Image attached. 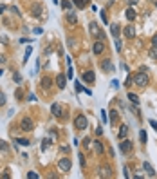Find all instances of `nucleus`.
<instances>
[{"label":"nucleus","instance_id":"obj_18","mask_svg":"<svg viewBox=\"0 0 157 179\" xmlns=\"http://www.w3.org/2000/svg\"><path fill=\"white\" fill-rule=\"evenodd\" d=\"M125 16H126V20H130V22H132V20H135V11H134L132 8H128V9L125 11Z\"/></svg>","mask_w":157,"mask_h":179},{"label":"nucleus","instance_id":"obj_49","mask_svg":"<svg viewBox=\"0 0 157 179\" xmlns=\"http://www.w3.org/2000/svg\"><path fill=\"white\" fill-rule=\"evenodd\" d=\"M83 145L88 147V145H90V139H87V137H85V139H83Z\"/></svg>","mask_w":157,"mask_h":179},{"label":"nucleus","instance_id":"obj_11","mask_svg":"<svg viewBox=\"0 0 157 179\" xmlns=\"http://www.w3.org/2000/svg\"><path fill=\"white\" fill-rule=\"evenodd\" d=\"M143 168H145V172H146L148 177H155V170H154V167H152V165H150L148 161L143 163Z\"/></svg>","mask_w":157,"mask_h":179},{"label":"nucleus","instance_id":"obj_32","mask_svg":"<svg viewBox=\"0 0 157 179\" xmlns=\"http://www.w3.org/2000/svg\"><path fill=\"white\" fill-rule=\"evenodd\" d=\"M61 8H63V9H71V2H69V0H63V2H61Z\"/></svg>","mask_w":157,"mask_h":179},{"label":"nucleus","instance_id":"obj_36","mask_svg":"<svg viewBox=\"0 0 157 179\" xmlns=\"http://www.w3.org/2000/svg\"><path fill=\"white\" fill-rule=\"evenodd\" d=\"M76 91H78V92H83V91H85V89H83V85H81L80 81H76Z\"/></svg>","mask_w":157,"mask_h":179},{"label":"nucleus","instance_id":"obj_12","mask_svg":"<svg viewBox=\"0 0 157 179\" xmlns=\"http://www.w3.org/2000/svg\"><path fill=\"white\" fill-rule=\"evenodd\" d=\"M101 69H103L105 72H110V71H114V65H112L110 60H103L101 61Z\"/></svg>","mask_w":157,"mask_h":179},{"label":"nucleus","instance_id":"obj_33","mask_svg":"<svg viewBox=\"0 0 157 179\" xmlns=\"http://www.w3.org/2000/svg\"><path fill=\"white\" fill-rule=\"evenodd\" d=\"M116 120H118V112H116V111H112V112H110V123H114Z\"/></svg>","mask_w":157,"mask_h":179},{"label":"nucleus","instance_id":"obj_42","mask_svg":"<svg viewBox=\"0 0 157 179\" xmlns=\"http://www.w3.org/2000/svg\"><path fill=\"white\" fill-rule=\"evenodd\" d=\"M110 85H112L114 89H118V87H119V81H118V80H112V83H110Z\"/></svg>","mask_w":157,"mask_h":179},{"label":"nucleus","instance_id":"obj_48","mask_svg":"<svg viewBox=\"0 0 157 179\" xmlns=\"http://www.w3.org/2000/svg\"><path fill=\"white\" fill-rule=\"evenodd\" d=\"M29 101H36V96L35 94H29Z\"/></svg>","mask_w":157,"mask_h":179},{"label":"nucleus","instance_id":"obj_14","mask_svg":"<svg viewBox=\"0 0 157 179\" xmlns=\"http://www.w3.org/2000/svg\"><path fill=\"white\" fill-rule=\"evenodd\" d=\"M99 177H112V170L108 167H103L99 170Z\"/></svg>","mask_w":157,"mask_h":179},{"label":"nucleus","instance_id":"obj_9","mask_svg":"<svg viewBox=\"0 0 157 179\" xmlns=\"http://www.w3.org/2000/svg\"><path fill=\"white\" fill-rule=\"evenodd\" d=\"M56 85H58L60 91H63L65 85H67V76H63V74H58V76H56Z\"/></svg>","mask_w":157,"mask_h":179},{"label":"nucleus","instance_id":"obj_24","mask_svg":"<svg viewBox=\"0 0 157 179\" xmlns=\"http://www.w3.org/2000/svg\"><path fill=\"white\" fill-rule=\"evenodd\" d=\"M94 147H96V152L98 154H103V143H101V141H94Z\"/></svg>","mask_w":157,"mask_h":179},{"label":"nucleus","instance_id":"obj_38","mask_svg":"<svg viewBox=\"0 0 157 179\" xmlns=\"http://www.w3.org/2000/svg\"><path fill=\"white\" fill-rule=\"evenodd\" d=\"M49 145H51V139H45V141H43V145H42V150H45Z\"/></svg>","mask_w":157,"mask_h":179},{"label":"nucleus","instance_id":"obj_13","mask_svg":"<svg viewBox=\"0 0 157 179\" xmlns=\"http://www.w3.org/2000/svg\"><path fill=\"white\" fill-rule=\"evenodd\" d=\"M123 33H125V36H126V38H134V36H135V29H134V25H126L125 29H123Z\"/></svg>","mask_w":157,"mask_h":179},{"label":"nucleus","instance_id":"obj_1","mask_svg":"<svg viewBox=\"0 0 157 179\" xmlns=\"http://www.w3.org/2000/svg\"><path fill=\"white\" fill-rule=\"evenodd\" d=\"M134 83L137 85V87H146V85L150 83V78H148V74H146L145 71L137 72V74L134 76Z\"/></svg>","mask_w":157,"mask_h":179},{"label":"nucleus","instance_id":"obj_44","mask_svg":"<svg viewBox=\"0 0 157 179\" xmlns=\"http://www.w3.org/2000/svg\"><path fill=\"white\" fill-rule=\"evenodd\" d=\"M116 49H118V51H121V42H119L118 38H116Z\"/></svg>","mask_w":157,"mask_h":179},{"label":"nucleus","instance_id":"obj_8","mask_svg":"<svg viewBox=\"0 0 157 179\" xmlns=\"http://www.w3.org/2000/svg\"><path fill=\"white\" fill-rule=\"evenodd\" d=\"M81 78H83V81H87V83H94V80H96V74H94V71H85Z\"/></svg>","mask_w":157,"mask_h":179},{"label":"nucleus","instance_id":"obj_43","mask_svg":"<svg viewBox=\"0 0 157 179\" xmlns=\"http://www.w3.org/2000/svg\"><path fill=\"white\" fill-rule=\"evenodd\" d=\"M15 81H16V83H20V81H22V76H20V74H18V72L15 74Z\"/></svg>","mask_w":157,"mask_h":179},{"label":"nucleus","instance_id":"obj_6","mask_svg":"<svg viewBox=\"0 0 157 179\" xmlns=\"http://www.w3.org/2000/svg\"><path fill=\"white\" fill-rule=\"evenodd\" d=\"M119 148H121V152H123V154H128V152L132 150V141H130V139H126V137H125V139H121Z\"/></svg>","mask_w":157,"mask_h":179},{"label":"nucleus","instance_id":"obj_21","mask_svg":"<svg viewBox=\"0 0 157 179\" xmlns=\"http://www.w3.org/2000/svg\"><path fill=\"white\" fill-rule=\"evenodd\" d=\"M128 100H130L134 105H137V103H139V96H137V94H134V92H128Z\"/></svg>","mask_w":157,"mask_h":179},{"label":"nucleus","instance_id":"obj_45","mask_svg":"<svg viewBox=\"0 0 157 179\" xmlns=\"http://www.w3.org/2000/svg\"><path fill=\"white\" fill-rule=\"evenodd\" d=\"M101 20H103V22H105V24L108 22V20H107V15H105V11H101Z\"/></svg>","mask_w":157,"mask_h":179},{"label":"nucleus","instance_id":"obj_28","mask_svg":"<svg viewBox=\"0 0 157 179\" xmlns=\"http://www.w3.org/2000/svg\"><path fill=\"white\" fill-rule=\"evenodd\" d=\"M31 53H33V49H31V45H27V49H25V58H24V61H27V60H29V56H31Z\"/></svg>","mask_w":157,"mask_h":179},{"label":"nucleus","instance_id":"obj_29","mask_svg":"<svg viewBox=\"0 0 157 179\" xmlns=\"http://www.w3.org/2000/svg\"><path fill=\"white\" fill-rule=\"evenodd\" d=\"M132 83H134V78L128 76V78L125 80V87H126V89H128V87H132Z\"/></svg>","mask_w":157,"mask_h":179},{"label":"nucleus","instance_id":"obj_51","mask_svg":"<svg viewBox=\"0 0 157 179\" xmlns=\"http://www.w3.org/2000/svg\"><path fill=\"white\" fill-rule=\"evenodd\" d=\"M4 61H5V58H4V56H0V64H4Z\"/></svg>","mask_w":157,"mask_h":179},{"label":"nucleus","instance_id":"obj_37","mask_svg":"<svg viewBox=\"0 0 157 179\" xmlns=\"http://www.w3.org/2000/svg\"><path fill=\"white\" fill-rule=\"evenodd\" d=\"M78 157H80V165H81V167H85V156H83V154H80Z\"/></svg>","mask_w":157,"mask_h":179},{"label":"nucleus","instance_id":"obj_31","mask_svg":"<svg viewBox=\"0 0 157 179\" xmlns=\"http://www.w3.org/2000/svg\"><path fill=\"white\" fill-rule=\"evenodd\" d=\"M15 96H16V100H22V98H24V92L20 91V89H16V91H15Z\"/></svg>","mask_w":157,"mask_h":179},{"label":"nucleus","instance_id":"obj_2","mask_svg":"<svg viewBox=\"0 0 157 179\" xmlns=\"http://www.w3.org/2000/svg\"><path fill=\"white\" fill-rule=\"evenodd\" d=\"M74 127H76L78 130H85V128L88 127V120L85 118L83 114H80V116L74 118Z\"/></svg>","mask_w":157,"mask_h":179},{"label":"nucleus","instance_id":"obj_53","mask_svg":"<svg viewBox=\"0 0 157 179\" xmlns=\"http://www.w3.org/2000/svg\"><path fill=\"white\" fill-rule=\"evenodd\" d=\"M155 5H157V0H155Z\"/></svg>","mask_w":157,"mask_h":179},{"label":"nucleus","instance_id":"obj_35","mask_svg":"<svg viewBox=\"0 0 157 179\" xmlns=\"http://www.w3.org/2000/svg\"><path fill=\"white\" fill-rule=\"evenodd\" d=\"M2 105H5V94L0 92V107H2Z\"/></svg>","mask_w":157,"mask_h":179},{"label":"nucleus","instance_id":"obj_30","mask_svg":"<svg viewBox=\"0 0 157 179\" xmlns=\"http://www.w3.org/2000/svg\"><path fill=\"white\" fill-rule=\"evenodd\" d=\"M74 76V72H72V65H71V61H69V69H67V78H72Z\"/></svg>","mask_w":157,"mask_h":179},{"label":"nucleus","instance_id":"obj_41","mask_svg":"<svg viewBox=\"0 0 157 179\" xmlns=\"http://www.w3.org/2000/svg\"><path fill=\"white\" fill-rule=\"evenodd\" d=\"M101 134H103V127H101V125H99V127L96 128V136H101Z\"/></svg>","mask_w":157,"mask_h":179},{"label":"nucleus","instance_id":"obj_46","mask_svg":"<svg viewBox=\"0 0 157 179\" xmlns=\"http://www.w3.org/2000/svg\"><path fill=\"white\" fill-rule=\"evenodd\" d=\"M137 2H139V0H126V4H130V5H135Z\"/></svg>","mask_w":157,"mask_h":179},{"label":"nucleus","instance_id":"obj_27","mask_svg":"<svg viewBox=\"0 0 157 179\" xmlns=\"http://www.w3.org/2000/svg\"><path fill=\"white\" fill-rule=\"evenodd\" d=\"M16 143H18V145H22V147H29V145H31L27 139H22V137H20V139H16Z\"/></svg>","mask_w":157,"mask_h":179},{"label":"nucleus","instance_id":"obj_34","mask_svg":"<svg viewBox=\"0 0 157 179\" xmlns=\"http://www.w3.org/2000/svg\"><path fill=\"white\" fill-rule=\"evenodd\" d=\"M27 177L29 179H38V174L36 172H27Z\"/></svg>","mask_w":157,"mask_h":179},{"label":"nucleus","instance_id":"obj_50","mask_svg":"<svg viewBox=\"0 0 157 179\" xmlns=\"http://www.w3.org/2000/svg\"><path fill=\"white\" fill-rule=\"evenodd\" d=\"M5 9H7V8H5V5H0V13H4Z\"/></svg>","mask_w":157,"mask_h":179},{"label":"nucleus","instance_id":"obj_20","mask_svg":"<svg viewBox=\"0 0 157 179\" xmlns=\"http://www.w3.org/2000/svg\"><path fill=\"white\" fill-rule=\"evenodd\" d=\"M126 134H128V127H126V125H121V128H119V137H121V139H125Z\"/></svg>","mask_w":157,"mask_h":179},{"label":"nucleus","instance_id":"obj_25","mask_svg":"<svg viewBox=\"0 0 157 179\" xmlns=\"http://www.w3.org/2000/svg\"><path fill=\"white\" fill-rule=\"evenodd\" d=\"M139 139H141V143H146V139H148L146 130H141V132H139Z\"/></svg>","mask_w":157,"mask_h":179},{"label":"nucleus","instance_id":"obj_39","mask_svg":"<svg viewBox=\"0 0 157 179\" xmlns=\"http://www.w3.org/2000/svg\"><path fill=\"white\" fill-rule=\"evenodd\" d=\"M150 125H152V128L157 132V121H155V120H150Z\"/></svg>","mask_w":157,"mask_h":179},{"label":"nucleus","instance_id":"obj_3","mask_svg":"<svg viewBox=\"0 0 157 179\" xmlns=\"http://www.w3.org/2000/svg\"><path fill=\"white\" fill-rule=\"evenodd\" d=\"M71 167H72V163H71L69 157H61V159L58 161V168H60L61 172H69Z\"/></svg>","mask_w":157,"mask_h":179},{"label":"nucleus","instance_id":"obj_40","mask_svg":"<svg viewBox=\"0 0 157 179\" xmlns=\"http://www.w3.org/2000/svg\"><path fill=\"white\" fill-rule=\"evenodd\" d=\"M11 13H15V15H20V9L16 8V5H13V8H11Z\"/></svg>","mask_w":157,"mask_h":179},{"label":"nucleus","instance_id":"obj_5","mask_svg":"<svg viewBox=\"0 0 157 179\" xmlns=\"http://www.w3.org/2000/svg\"><path fill=\"white\" fill-rule=\"evenodd\" d=\"M90 34H92L94 38H101V40L105 38V36H103V33H101V29L98 27V24H96V22H90Z\"/></svg>","mask_w":157,"mask_h":179},{"label":"nucleus","instance_id":"obj_7","mask_svg":"<svg viewBox=\"0 0 157 179\" xmlns=\"http://www.w3.org/2000/svg\"><path fill=\"white\" fill-rule=\"evenodd\" d=\"M51 112H52V116H56V118H61V116H63V109H61L60 103H52Z\"/></svg>","mask_w":157,"mask_h":179},{"label":"nucleus","instance_id":"obj_22","mask_svg":"<svg viewBox=\"0 0 157 179\" xmlns=\"http://www.w3.org/2000/svg\"><path fill=\"white\" fill-rule=\"evenodd\" d=\"M88 2H90V0H74V4H76L80 9H83L85 5H88Z\"/></svg>","mask_w":157,"mask_h":179},{"label":"nucleus","instance_id":"obj_47","mask_svg":"<svg viewBox=\"0 0 157 179\" xmlns=\"http://www.w3.org/2000/svg\"><path fill=\"white\" fill-rule=\"evenodd\" d=\"M152 45H154V47H157V34H155L154 38H152Z\"/></svg>","mask_w":157,"mask_h":179},{"label":"nucleus","instance_id":"obj_26","mask_svg":"<svg viewBox=\"0 0 157 179\" xmlns=\"http://www.w3.org/2000/svg\"><path fill=\"white\" fill-rule=\"evenodd\" d=\"M9 147H7V143L5 141H0V152H7Z\"/></svg>","mask_w":157,"mask_h":179},{"label":"nucleus","instance_id":"obj_52","mask_svg":"<svg viewBox=\"0 0 157 179\" xmlns=\"http://www.w3.org/2000/svg\"><path fill=\"white\" fill-rule=\"evenodd\" d=\"M2 74H4V71H2V69H0V76H2Z\"/></svg>","mask_w":157,"mask_h":179},{"label":"nucleus","instance_id":"obj_19","mask_svg":"<svg viewBox=\"0 0 157 179\" xmlns=\"http://www.w3.org/2000/svg\"><path fill=\"white\" fill-rule=\"evenodd\" d=\"M110 33H112L114 38H118V36H119V25H118V24H112V25H110Z\"/></svg>","mask_w":157,"mask_h":179},{"label":"nucleus","instance_id":"obj_23","mask_svg":"<svg viewBox=\"0 0 157 179\" xmlns=\"http://www.w3.org/2000/svg\"><path fill=\"white\" fill-rule=\"evenodd\" d=\"M148 56L152 58V60H157V47H150V51H148Z\"/></svg>","mask_w":157,"mask_h":179},{"label":"nucleus","instance_id":"obj_15","mask_svg":"<svg viewBox=\"0 0 157 179\" xmlns=\"http://www.w3.org/2000/svg\"><path fill=\"white\" fill-rule=\"evenodd\" d=\"M31 11H33V15H35V16H40V15H42V4H33Z\"/></svg>","mask_w":157,"mask_h":179},{"label":"nucleus","instance_id":"obj_17","mask_svg":"<svg viewBox=\"0 0 157 179\" xmlns=\"http://www.w3.org/2000/svg\"><path fill=\"white\" fill-rule=\"evenodd\" d=\"M51 85H52V78L43 76V78H42V87H43V89H51Z\"/></svg>","mask_w":157,"mask_h":179},{"label":"nucleus","instance_id":"obj_54","mask_svg":"<svg viewBox=\"0 0 157 179\" xmlns=\"http://www.w3.org/2000/svg\"><path fill=\"white\" fill-rule=\"evenodd\" d=\"M0 177H2V174H0Z\"/></svg>","mask_w":157,"mask_h":179},{"label":"nucleus","instance_id":"obj_10","mask_svg":"<svg viewBox=\"0 0 157 179\" xmlns=\"http://www.w3.org/2000/svg\"><path fill=\"white\" fill-rule=\"evenodd\" d=\"M92 51H94V54H98V56H99V54L105 51V44H103V42H99V40H98V42H94Z\"/></svg>","mask_w":157,"mask_h":179},{"label":"nucleus","instance_id":"obj_16","mask_svg":"<svg viewBox=\"0 0 157 179\" xmlns=\"http://www.w3.org/2000/svg\"><path fill=\"white\" fill-rule=\"evenodd\" d=\"M67 22H69V24H78V16H76V13H74V11L67 13Z\"/></svg>","mask_w":157,"mask_h":179},{"label":"nucleus","instance_id":"obj_4","mask_svg":"<svg viewBox=\"0 0 157 179\" xmlns=\"http://www.w3.org/2000/svg\"><path fill=\"white\" fill-rule=\"evenodd\" d=\"M20 128L25 130V132H27V130H33V128H35V121H33L31 118H22V121H20Z\"/></svg>","mask_w":157,"mask_h":179}]
</instances>
